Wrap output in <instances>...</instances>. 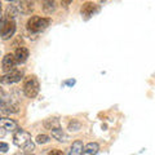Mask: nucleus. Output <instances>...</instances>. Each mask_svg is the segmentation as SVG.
<instances>
[{
	"instance_id": "8",
	"label": "nucleus",
	"mask_w": 155,
	"mask_h": 155,
	"mask_svg": "<svg viewBox=\"0 0 155 155\" xmlns=\"http://www.w3.org/2000/svg\"><path fill=\"white\" fill-rule=\"evenodd\" d=\"M0 127L4 128L7 130V132H12L14 133L16 130H18V123L16 122V120L13 119H9V118H3L2 120H0Z\"/></svg>"
},
{
	"instance_id": "10",
	"label": "nucleus",
	"mask_w": 155,
	"mask_h": 155,
	"mask_svg": "<svg viewBox=\"0 0 155 155\" xmlns=\"http://www.w3.org/2000/svg\"><path fill=\"white\" fill-rule=\"evenodd\" d=\"M2 113L3 114H16L18 113V105L13 102H7L5 100H2Z\"/></svg>"
},
{
	"instance_id": "22",
	"label": "nucleus",
	"mask_w": 155,
	"mask_h": 155,
	"mask_svg": "<svg viewBox=\"0 0 155 155\" xmlns=\"http://www.w3.org/2000/svg\"><path fill=\"white\" fill-rule=\"evenodd\" d=\"M49 155H65L62 151H60V150H52V151L49 153Z\"/></svg>"
},
{
	"instance_id": "25",
	"label": "nucleus",
	"mask_w": 155,
	"mask_h": 155,
	"mask_svg": "<svg viewBox=\"0 0 155 155\" xmlns=\"http://www.w3.org/2000/svg\"><path fill=\"white\" fill-rule=\"evenodd\" d=\"M66 84H67V85H74V84H75V80H74V79H72V80H67Z\"/></svg>"
},
{
	"instance_id": "27",
	"label": "nucleus",
	"mask_w": 155,
	"mask_h": 155,
	"mask_svg": "<svg viewBox=\"0 0 155 155\" xmlns=\"http://www.w3.org/2000/svg\"><path fill=\"white\" fill-rule=\"evenodd\" d=\"M100 2H101V3H105V2H106V0H100Z\"/></svg>"
},
{
	"instance_id": "19",
	"label": "nucleus",
	"mask_w": 155,
	"mask_h": 155,
	"mask_svg": "<svg viewBox=\"0 0 155 155\" xmlns=\"http://www.w3.org/2000/svg\"><path fill=\"white\" fill-rule=\"evenodd\" d=\"M81 128V124L78 122V120H71L69 123V130L70 132H78Z\"/></svg>"
},
{
	"instance_id": "17",
	"label": "nucleus",
	"mask_w": 155,
	"mask_h": 155,
	"mask_svg": "<svg viewBox=\"0 0 155 155\" xmlns=\"http://www.w3.org/2000/svg\"><path fill=\"white\" fill-rule=\"evenodd\" d=\"M18 12H19V9H18V7H16V5H9L8 8H7V12H5V16L8 17V18H14L18 14Z\"/></svg>"
},
{
	"instance_id": "13",
	"label": "nucleus",
	"mask_w": 155,
	"mask_h": 155,
	"mask_svg": "<svg viewBox=\"0 0 155 155\" xmlns=\"http://www.w3.org/2000/svg\"><path fill=\"white\" fill-rule=\"evenodd\" d=\"M45 129H49V130H53V129H57V128H61V124H60V119L58 118H49V119H45L44 123H43Z\"/></svg>"
},
{
	"instance_id": "23",
	"label": "nucleus",
	"mask_w": 155,
	"mask_h": 155,
	"mask_svg": "<svg viewBox=\"0 0 155 155\" xmlns=\"http://www.w3.org/2000/svg\"><path fill=\"white\" fill-rule=\"evenodd\" d=\"M5 133H7V130L5 129H4V128H2V127H0V137H4V136H5Z\"/></svg>"
},
{
	"instance_id": "12",
	"label": "nucleus",
	"mask_w": 155,
	"mask_h": 155,
	"mask_svg": "<svg viewBox=\"0 0 155 155\" xmlns=\"http://www.w3.org/2000/svg\"><path fill=\"white\" fill-rule=\"evenodd\" d=\"M83 150H84L83 142L80 140H76V141L72 142L70 150L67 151V155H83Z\"/></svg>"
},
{
	"instance_id": "20",
	"label": "nucleus",
	"mask_w": 155,
	"mask_h": 155,
	"mask_svg": "<svg viewBox=\"0 0 155 155\" xmlns=\"http://www.w3.org/2000/svg\"><path fill=\"white\" fill-rule=\"evenodd\" d=\"M34 149H35V143H34L32 141H30L25 147H23V151H25L26 154H31L34 151Z\"/></svg>"
},
{
	"instance_id": "16",
	"label": "nucleus",
	"mask_w": 155,
	"mask_h": 155,
	"mask_svg": "<svg viewBox=\"0 0 155 155\" xmlns=\"http://www.w3.org/2000/svg\"><path fill=\"white\" fill-rule=\"evenodd\" d=\"M51 132H52V137L54 140H57V141H60V142H65V141L69 140V136L62 130V128L53 129V130H51Z\"/></svg>"
},
{
	"instance_id": "1",
	"label": "nucleus",
	"mask_w": 155,
	"mask_h": 155,
	"mask_svg": "<svg viewBox=\"0 0 155 155\" xmlns=\"http://www.w3.org/2000/svg\"><path fill=\"white\" fill-rule=\"evenodd\" d=\"M51 19L45 17H39V16H32L27 21V30L31 34H39L41 31H44L45 28L49 26Z\"/></svg>"
},
{
	"instance_id": "21",
	"label": "nucleus",
	"mask_w": 155,
	"mask_h": 155,
	"mask_svg": "<svg viewBox=\"0 0 155 155\" xmlns=\"http://www.w3.org/2000/svg\"><path fill=\"white\" fill-rule=\"evenodd\" d=\"M0 149H2V153H3V154L7 153V151H8V145H7L5 142H2V143H0Z\"/></svg>"
},
{
	"instance_id": "26",
	"label": "nucleus",
	"mask_w": 155,
	"mask_h": 155,
	"mask_svg": "<svg viewBox=\"0 0 155 155\" xmlns=\"http://www.w3.org/2000/svg\"><path fill=\"white\" fill-rule=\"evenodd\" d=\"M5 2H9V3H12V2H16V0H5Z\"/></svg>"
},
{
	"instance_id": "3",
	"label": "nucleus",
	"mask_w": 155,
	"mask_h": 155,
	"mask_svg": "<svg viewBox=\"0 0 155 155\" xmlns=\"http://www.w3.org/2000/svg\"><path fill=\"white\" fill-rule=\"evenodd\" d=\"M14 32H16V22L13 18H8L5 14L2 18V39L3 40H8L11 39Z\"/></svg>"
},
{
	"instance_id": "18",
	"label": "nucleus",
	"mask_w": 155,
	"mask_h": 155,
	"mask_svg": "<svg viewBox=\"0 0 155 155\" xmlns=\"http://www.w3.org/2000/svg\"><path fill=\"white\" fill-rule=\"evenodd\" d=\"M49 141H51V137L49 136H47V134H39V136H36V138H35V142L39 143V145L48 143Z\"/></svg>"
},
{
	"instance_id": "7",
	"label": "nucleus",
	"mask_w": 155,
	"mask_h": 155,
	"mask_svg": "<svg viewBox=\"0 0 155 155\" xmlns=\"http://www.w3.org/2000/svg\"><path fill=\"white\" fill-rule=\"evenodd\" d=\"M97 12H98V7H97V4H94L93 2L84 3L83 7H81V9H80V13H81V16L84 17V19L91 18Z\"/></svg>"
},
{
	"instance_id": "15",
	"label": "nucleus",
	"mask_w": 155,
	"mask_h": 155,
	"mask_svg": "<svg viewBox=\"0 0 155 155\" xmlns=\"http://www.w3.org/2000/svg\"><path fill=\"white\" fill-rule=\"evenodd\" d=\"M41 8H43V12L45 14H52L56 9V2L54 0H43Z\"/></svg>"
},
{
	"instance_id": "9",
	"label": "nucleus",
	"mask_w": 155,
	"mask_h": 155,
	"mask_svg": "<svg viewBox=\"0 0 155 155\" xmlns=\"http://www.w3.org/2000/svg\"><path fill=\"white\" fill-rule=\"evenodd\" d=\"M13 54L16 57L18 64H23V62H26L27 58H28V49L25 47H19V48H17Z\"/></svg>"
},
{
	"instance_id": "6",
	"label": "nucleus",
	"mask_w": 155,
	"mask_h": 155,
	"mask_svg": "<svg viewBox=\"0 0 155 155\" xmlns=\"http://www.w3.org/2000/svg\"><path fill=\"white\" fill-rule=\"evenodd\" d=\"M18 64L16 57H14V54H12V53H8V54H5L3 57L2 60V70L4 74H7V72L14 70V66H16Z\"/></svg>"
},
{
	"instance_id": "11",
	"label": "nucleus",
	"mask_w": 155,
	"mask_h": 155,
	"mask_svg": "<svg viewBox=\"0 0 155 155\" xmlns=\"http://www.w3.org/2000/svg\"><path fill=\"white\" fill-rule=\"evenodd\" d=\"M18 9L22 14H30L34 11V0H21Z\"/></svg>"
},
{
	"instance_id": "2",
	"label": "nucleus",
	"mask_w": 155,
	"mask_h": 155,
	"mask_svg": "<svg viewBox=\"0 0 155 155\" xmlns=\"http://www.w3.org/2000/svg\"><path fill=\"white\" fill-rule=\"evenodd\" d=\"M39 88H40V85H39V81L35 75H28L25 78V80H23V93L26 97L35 98L39 93Z\"/></svg>"
},
{
	"instance_id": "24",
	"label": "nucleus",
	"mask_w": 155,
	"mask_h": 155,
	"mask_svg": "<svg viewBox=\"0 0 155 155\" xmlns=\"http://www.w3.org/2000/svg\"><path fill=\"white\" fill-rule=\"evenodd\" d=\"M62 2V4H64V5H69V4L72 2V0H61Z\"/></svg>"
},
{
	"instance_id": "4",
	"label": "nucleus",
	"mask_w": 155,
	"mask_h": 155,
	"mask_svg": "<svg viewBox=\"0 0 155 155\" xmlns=\"http://www.w3.org/2000/svg\"><path fill=\"white\" fill-rule=\"evenodd\" d=\"M31 141V134L27 132V130L19 128L18 130L13 133V143L16 145L17 147H25L26 145Z\"/></svg>"
},
{
	"instance_id": "14",
	"label": "nucleus",
	"mask_w": 155,
	"mask_h": 155,
	"mask_svg": "<svg viewBox=\"0 0 155 155\" xmlns=\"http://www.w3.org/2000/svg\"><path fill=\"white\" fill-rule=\"evenodd\" d=\"M100 150V145L97 142H89L84 146L83 155H96Z\"/></svg>"
},
{
	"instance_id": "5",
	"label": "nucleus",
	"mask_w": 155,
	"mask_h": 155,
	"mask_svg": "<svg viewBox=\"0 0 155 155\" xmlns=\"http://www.w3.org/2000/svg\"><path fill=\"white\" fill-rule=\"evenodd\" d=\"M23 78V70H12L4 74L2 76V84H14V83H18L21 81V79Z\"/></svg>"
}]
</instances>
